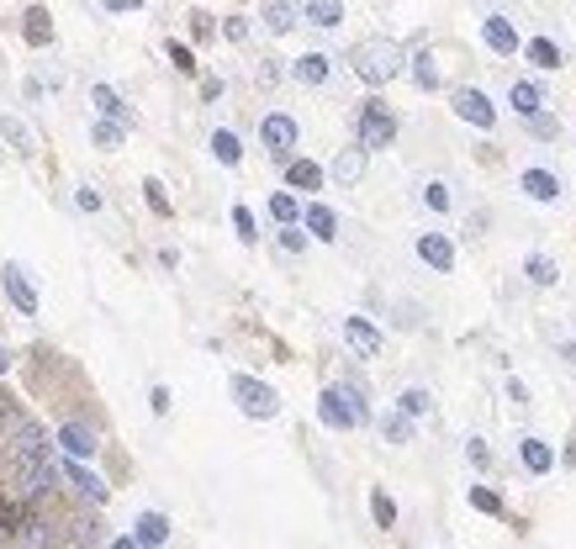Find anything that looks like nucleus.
I'll use <instances>...</instances> for the list:
<instances>
[{"mask_svg": "<svg viewBox=\"0 0 576 549\" xmlns=\"http://www.w3.org/2000/svg\"><path fill=\"white\" fill-rule=\"evenodd\" d=\"M349 63H354V74H360L365 85H386V80L402 74V48H397L392 38H365V43L349 48Z\"/></svg>", "mask_w": 576, "mask_h": 549, "instance_id": "obj_1", "label": "nucleus"}, {"mask_svg": "<svg viewBox=\"0 0 576 549\" xmlns=\"http://www.w3.org/2000/svg\"><path fill=\"white\" fill-rule=\"evenodd\" d=\"M318 418L328 428H360V423H370V407H365V396L354 385H328L323 401H318Z\"/></svg>", "mask_w": 576, "mask_h": 549, "instance_id": "obj_2", "label": "nucleus"}, {"mask_svg": "<svg viewBox=\"0 0 576 549\" xmlns=\"http://www.w3.org/2000/svg\"><path fill=\"white\" fill-rule=\"evenodd\" d=\"M354 132H360V148H386L392 138H397V116L386 101H365L360 106V122H354Z\"/></svg>", "mask_w": 576, "mask_h": 549, "instance_id": "obj_3", "label": "nucleus"}, {"mask_svg": "<svg viewBox=\"0 0 576 549\" xmlns=\"http://www.w3.org/2000/svg\"><path fill=\"white\" fill-rule=\"evenodd\" d=\"M5 470H11V486H16L21 496L54 492V465H48V454H43V460H11Z\"/></svg>", "mask_w": 576, "mask_h": 549, "instance_id": "obj_4", "label": "nucleus"}, {"mask_svg": "<svg viewBox=\"0 0 576 549\" xmlns=\"http://www.w3.org/2000/svg\"><path fill=\"white\" fill-rule=\"evenodd\" d=\"M233 396H238V407H243L249 418H275V412H281V396H275L265 381H254V376H238V381H233Z\"/></svg>", "mask_w": 576, "mask_h": 549, "instance_id": "obj_5", "label": "nucleus"}, {"mask_svg": "<svg viewBox=\"0 0 576 549\" xmlns=\"http://www.w3.org/2000/svg\"><path fill=\"white\" fill-rule=\"evenodd\" d=\"M259 143L270 148V159L291 165V148H296V122H291V116H281V111H275V116H265V122H259Z\"/></svg>", "mask_w": 576, "mask_h": 549, "instance_id": "obj_6", "label": "nucleus"}, {"mask_svg": "<svg viewBox=\"0 0 576 549\" xmlns=\"http://www.w3.org/2000/svg\"><path fill=\"white\" fill-rule=\"evenodd\" d=\"M450 101H455V116H461V122L481 127V132H492V122H497V106H492V101H487L481 90H455Z\"/></svg>", "mask_w": 576, "mask_h": 549, "instance_id": "obj_7", "label": "nucleus"}, {"mask_svg": "<svg viewBox=\"0 0 576 549\" xmlns=\"http://www.w3.org/2000/svg\"><path fill=\"white\" fill-rule=\"evenodd\" d=\"M0 285H5V296H11V307H16L21 317L38 312V291L27 285V270H21V265H5V270H0Z\"/></svg>", "mask_w": 576, "mask_h": 549, "instance_id": "obj_8", "label": "nucleus"}, {"mask_svg": "<svg viewBox=\"0 0 576 549\" xmlns=\"http://www.w3.org/2000/svg\"><path fill=\"white\" fill-rule=\"evenodd\" d=\"M418 259H423L428 270L450 274L455 270V243H450L445 232H423V238H418Z\"/></svg>", "mask_w": 576, "mask_h": 549, "instance_id": "obj_9", "label": "nucleus"}, {"mask_svg": "<svg viewBox=\"0 0 576 549\" xmlns=\"http://www.w3.org/2000/svg\"><path fill=\"white\" fill-rule=\"evenodd\" d=\"M481 38H487V48H492V54H519V48H523L519 27H513L508 16H487V21H481Z\"/></svg>", "mask_w": 576, "mask_h": 549, "instance_id": "obj_10", "label": "nucleus"}, {"mask_svg": "<svg viewBox=\"0 0 576 549\" xmlns=\"http://www.w3.org/2000/svg\"><path fill=\"white\" fill-rule=\"evenodd\" d=\"M508 106L519 111V116H529V122H534V116L545 111V90H539L534 80H513V90H508Z\"/></svg>", "mask_w": 576, "mask_h": 549, "instance_id": "obj_11", "label": "nucleus"}, {"mask_svg": "<svg viewBox=\"0 0 576 549\" xmlns=\"http://www.w3.org/2000/svg\"><path fill=\"white\" fill-rule=\"evenodd\" d=\"M519 185H523V196H529V201H555V196H561V180H555L550 169H523Z\"/></svg>", "mask_w": 576, "mask_h": 549, "instance_id": "obj_12", "label": "nucleus"}, {"mask_svg": "<svg viewBox=\"0 0 576 549\" xmlns=\"http://www.w3.org/2000/svg\"><path fill=\"white\" fill-rule=\"evenodd\" d=\"M132 539H138V549H159L170 539V518H165V512H143L138 528H132Z\"/></svg>", "mask_w": 576, "mask_h": 549, "instance_id": "obj_13", "label": "nucleus"}, {"mask_svg": "<svg viewBox=\"0 0 576 549\" xmlns=\"http://www.w3.org/2000/svg\"><path fill=\"white\" fill-rule=\"evenodd\" d=\"M344 338L360 349V354H365V359H376V354H381V333L370 328L365 317H344Z\"/></svg>", "mask_w": 576, "mask_h": 549, "instance_id": "obj_14", "label": "nucleus"}, {"mask_svg": "<svg viewBox=\"0 0 576 549\" xmlns=\"http://www.w3.org/2000/svg\"><path fill=\"white\" fill-rule=\"evenodd\" d=\"M301 16H307L312 27H328V32H334V27L344 21V0H301Z\"/></svg>", "mask_w": 576, "mask_h": 549, "instance_id": "obj_15", "label": "nucleus"}, {"mask_svg": "<svg viewBox=\"0 0 576 549\" xmlns=\"http://www.w3.org/2000/svg\"><path fill=\"white\" fill-rule=\"evenodd\" d=\"M58 443H64L74 460H85V454H96V428H85V423H64V428H58Z\"/></svg>", "mask_w": 576, "mask_h": 549, "instance_id": "obj_16", "label": "nucleus"}, {"mask_svg": "<svg viewBox=\"0 0 576 549\" xmlns=\"http://www.w3.org/2000/svg\"><path fill=\"white\" fill-rule=\"evenodd\" d=\"M519 460H523V470H529V476H545V470L555 465V454H550V443H545V439H523L519 443Z\"/></svg>", "mask_w": 576, "mask_h": 549, "instance_id": "obj_17", "label": "nucleus"}, {"mask_svg": "<svg viewBox=\"0 0 576 549\" xmlns=\"http://www.w3.org/2000/svg\"><path fill=\"white\" fill-rule=\"evenodd\" d=\"M90 101L101 106V116H106V122H122V127L132 122V111L122 106V96H116L112 85H90Z\"/></svg>", "mask_w": 576, "mask_h": 549, "instance_id": "obj_18", "label": "nucleus"}, {"mask_svg": "<svg viewBox=\"0 0 576 549\" xmlns=\"http://www.w3.org/2000/svg\"><path fill=\"white\" fill-rule=\"evenodd\" d=\"M301 222H307V232H312V238H323V243H328V238H339V217H334L328 207H318V201L301 212Z\"/></svg>", "mask_w": 576, "mask_h": 549, "instance_id": "obj_19", "label": "nucleus"}, {"mask_svg": "<svg viewBox=\"0 0 576 549\" xmlns=\"http://www.w3.org/2000/svg\"><path fill=\"white\" fill-rule=\"evenodd\" d=\"M48 539H54V528L38 523V518H27V523L11 534V549H48Z\"/></svg>", "mask_w": 576, "mask_h": 549, "instance_id": "obj_20", "label": "nucleus"}, {"mask_svg": "<svg viewBox=\"0 0 576 549\" xmlns=\"http://www.w3.org/2000/svg\"><path fill=\"white\" fill-rule=\"evenodd\" d=\"M286 185H291V190H318V185H323V169L312 165V159H291V165H286Z\"/></svg>", "mask_w": 576, "mask_h": 549, "instance_id": "obj_21", "label": "nucleus"}, {"mask_svg": "<svg viewBox=\"0 0 576 549\" xmlns=\"http://www.w3.org/2000/svg\"><path fill=\"white\" fill-rule=\"evenodd\" d=\"M291 74H296L301 85H323V80H328V54H301L291 63Z\"/></svg>", "mask_w": 576, "mask_h": 549, "instance_id": "obj_22", "label": "nucleus"}, {"mask_svg": "<svg viewBox=\"0 0 576 549\" xmlns=\"http://www.w3.org/2000/svg\"><path fill=\"white\" fill-rule=\"evenodd\" d=\"M0 138H5L16 154H32V148H38V138H32V127H27L21 116H5V122H0Z\"/></svg>", "mask_w": 576, "mask_h": 549, "instance_id": "obj_23", "label": "nucleus"}, {"mask_svg": "<svg viewBox=\"0 0 576 549\" xmlns=\"http://www.w3.org/2000/svg\"><path fill=\"white\" fill-rule=\"evenodd\" d=\"M265 27L270 32H291L296 27V0H265Z\"/></svg>", "mask_w": 576, "mask_h": 549, "instance_id": "obj_24", "label": "nucleus"}, {"mask_svg": "<svg viewBox=\"0 0 576 549\" xmlns=\"http://www.w3.org/2000/svg\"><path fill=\"white\" fill-rule=\"evenodd\" d=\"M360 174H365V148H344V154L334 159V180H339V185H354Z\"/></svg>", "mask_w": 576, "mask_h": 549, "instance_id": "obj_25", "label": "nucleus"}, {"mask_svg": "<svg viewBox=\"0 0 576 549\" xmlns=\"http://www.w3.org/2000/svg\"><path fill=\"white\" fill-rule=\"evenodd\" d=\"M523 58H529L534 69H561V48H555L550 38H534V43H523Z\"/></svg>", "mask_w": 576, "mask_h": 549, "instance_id": "obj_26", "label": "nucleus"}, {"mask_svg": "<svg viewBox=\"0 0 576 549\" xmlns=\"http://www.w3.org/2000/svg\"><path fill=\"white\" fill-rule=\"evenodd\" d=\"M69 481H74L80 492L90 496V502H106V481H101L96 470H85V465H69Z\"/></svg>", "mask_w": 576, "mask_h": 549, "instance_id": "obj_27", "label": "nucleus"}, {"mask_svg": "<svg viewBox=\"0 0 576 549\" xmlns=\"http://www.w3.org/2000/svg\"><path fill=\"white\" fill-rule=\"evenodd\" d=\"M270 217L281 222V227H296V217H301V201H296L291 190H275V196H270Z\"/></svg>", "mask_w": 576, "mask_h": 549, "instance_id": "obj_28", "label": "nucleus"}, {"mask_svg": "<svg viewBox=\"0 0 576 549\" xmlns=\"http://www.w3.org/2000/svg\"><path fill=\"white\" fill-rule=\"evenodd\" d=\"M381 439L386 443H412V418H407V412H386V418H381Z\"/></svg>", "mask_w": 576, "mask_h": 549, "instance_id": "obj_29", "label": "nucleus"}, {"mask_svg": "<svg viewBox=\"0 0 576 549\" xmlns=\"http://www.w3.org/2000/svg\"><path fill=\"white\" fill-rule=\"evenodd\" d=\"M48 38H54V21H48V11H43V5H32V11H27V43H32V48H43Z\"/></svg>", "mask_w": 576, "mask_h": 549, "instance_id": "obj_30", "label": "nucleus"}, {"mask_svg": "<svg viewBox=\"0 0 576 549\" xmlns=\"http://www.w3.org/2000/svg\"><path fill=\"white\" fill-rule=\"evenodd\" d=\"M523 274H529L534 285H555V280H561L555 259H545V254H529V259H523Z\"/></svg>", "mask_w": 576, "mask_h": 549, "instance_id": "obj_31", "label": "nucleus"}, {"mask_svg": "<svg viewBox=\"0 0 576 549\" xmlns=\"http://www.w3.org/2000/svg\"><path fill=\"white\" fill-rule=\"evenodd\" d=\"M212 154H217V165H238V159H243V143L223 127V132H212Z\"/></svg>", "mask_w": 576, "mask_h": 549, "instance_id": "obj_32", "label": "nucleus"}, {"mask_svg": "<svg viewBox=\"0 0 576 549\" xmlns=\"http://www.w3.org/2000/svg\"><path fill=\"white\" fill-rule=\"evenodd\" d=\"M412 80H418V90H439V63H434V54L412 58Z\"/></svg>", "mask_w": 576, "mask_h": 549, "instance_id": "obj_33", "label": "nucleus"}, {"mask_svg": "<svg viewBox=\"0 0 576 549\" xmlns=\"http://www.w3.org/2000/svg\"><path fill=\"white\" fill-rule=\"evenodd\" d=\"M434 401H428V391L423 385H412V391H402V401H397V412H407V418H423Z\"/></svg>", "mask_w": 576, "mask_h": 549, "instance_id": "obj_34", "label": "nucleus"}, {"mask_svg": "<svg viewBox=\"0 0 576 549\" xmlns=\"http://www.w3.org/2000/svg\"><path fill=\"white\" fill-rule=\"evenodd\" d=\"M423 207H428V212H450V185H445V180H428V185H423Z\"/></svg>", "mask_w": 576, "mask_h": 549, "instance_id": "obj_35", "label": "nucleus"}, {"mask_svg": "<svg viewBox=\"0 0 576 549\" xmlns=\"http://www.w3.org/2000/svg\"><path fill=\"white\" fill-rule=\"evenodd\" d=\"M90 138H96V148H116V143H122V122H106V116H101V122L90 127Z\"/></svg>", "mask_w": 576, "mask_h": 549, "instance_id": "obj_36", "label": "nucleus"}, {"mask_svg": "<svg viewBox=\"0 0 576 549\" xmlns=\"http://www.w3.org/2000/svg\"><path fill=\"white\" fill-rule=\"evenodd\" d=\"M370 512H376V523H381V528H392V523H397V502H392L386 492L370 496Z\"/></svg>", "mask_w": 576, "mask_h": 549, "instance_id": "obj_37", "label": "nucleus"}, {"mask_svg": "<svg viewBox=\"0 0 576 549\" xmlns=\"http://www.w3.org/2000/svg\"><path fill=\"white\" fill-rule=\"evenodd\" d=\"M470 507H476V512H492V518H497V512H503V496L487 492V486H470Z\"/></svg>", "mask_w": 576, "mask_h": 549, "instance_id": "obj_38", "label": "nucleus"}, {"mask_svg": "<svg viewBox=\"0 0 576 549\" xmlns=\"http://www.w3.org/2000/svg\"><path fill=\"white\" fill-rule=\"evenodd\" d=\"M233 227H238V238H243V243H254V238H259V232H254V212H249V207H233Z\"/></svg>", "mask_w": 576, "mask_h": 549, "instance_id": "obj_39", "label": "nucleus"}, {"mask_svg": "<svg viewBox=\"0 0 576 549\" xmlns=\"http://www.w3.org/2000/svg\"><path fill=\"white\" fill-rule=\"evenodd\" d=\"M143 190H148V207H154L159 217H170V196H165V185H159V180H143Z\"/></svg>", "mask_w": 576, "mask_h": 549, "instance_id": "obj_40", "label": "nucleus"}, {"mask_svg": "<svg viewBox=\"0 0 576 549\" xmlns=\"http://www.w3.org/2000/svg\"><path fill=\"white\" fill-rule=\"evenodd\" d=\"M281 249H286V254H301V249H307V232H301V227H281Z\"/></svg>", "mask_w": 576, "mask_h": 549, "instance_id": "obj_41", "label": "nucleus"}, {"mask_svg": "<svg viewBox=\"0 0 576 549\" xmlns=\"http://www.w3.org/2000/svg\"><path fill=\"white\" fill-rule=\"evenodd\" d=\"M170 58H174V69H180V74H196V58H191L185 43H170Z\"/></svg>", "mask_w": 576, "mask_h": 549, "instance_id": "obj_42", "label": "nucleus"}, {"mask_svg": "<svg viewBox=\"0 0 576 549\" xmlns=\"http://www.w3.org/2000/svg\"><path fill=\"white\" fill-rule=\"evenodd\" d=\"M465 454H470V465H481V470L492 465V449H487L481 439H470V443H465Z\"/></svg>", "mask_w": 576, "mask_h": 549, "instance_id": "obj_43", "label": "nucleus"}, {"mask_svg": "<svg viewBox=\"0 0 576 549\" xmlns=\"http://www.w3.org/2000/svg\"><path fill=\"white\" fill-rule=\"evenodd\" d=\"M74 201H80L85 212H101V190H96V185H80V196H74Z\"/></svg>", "mask_w": 576, "mask_h": 549, "instance_id": "obj_44", "label": "nucleus"}, {"mask_svg": "<svg viewBox=\"0 0 576 549\" xmlns=\"http://www.w3.org/2000/svg\"><path fill=\"white\" fill-rule=\"evenodd\" d=\"M223 32H228L233 43H243V38H249V21H243V16H228V27H223Z\"/></svg>", "mask_w": 576, "mask_h": 549, "instance_id": "obj_45", "label": "nucleus"}, {"mask_svg": "<svg viewBox=\"0 0 576 549\" xmlns=\"http://www.w3.org/2000/svg\"><path fill=\"white\" fill-rule=\"evenodd\" d=\"M148 407H154V412L165 418V412H170V391H165V385H154V396H148Z\"/></svg>", "mask_w": 576, "mask_h": 549, "instance_id": "obj_46", "label": "nucleus"}, {"mask_svg": "<svg viewBox=\"0 0 576 549\" xmlns=\"http://www.w3.org/2000/svg\"><path fill=\"white\" fill-rule=\"evenodd\" d=\"M529 127H534V138H555V122H550V116H534Z\"/></svg>", "mask_w": 576, "mask_h": 549, "instance_id": "obj_47", "label": "nucleus"}, {"mask_svg": "<svg viewBox=\"0 0 576 549\" xmlns=\"http://www.w3.org/2000/svg\"><path fill=\"white\" fill-rule=\"evenodd\" d=\"M101 5H106V11H138L143 0H101Z\"/></svg>", "mask_w": 576, "mask_h": 549, "instance_id": "obj_48", "label": "nucleus"}, {"mask_svg": "<svg viewBox=\"0 0 576 549\" xmlns=\"http://www.w3.org/2000/svg\"><path fill=\"white\" fill-rule=\"evenodd\" d=\"M112 549H138V539H132V534H127V539H116Z\"/></svg>", "mask_w": 576, "mask_h": 549, "instance_id": "obj_49", "label": "nucleus"}, {"mask_svg": "<svg viewBox=\"0 0 576 549\" xmlns=\"http://www.w3.org/2000/svg\"><path fill=\"white\" fill-rule=\"evenodd\" d=\"M5 365H11V359H5V349H0V370H5Z\"/></svg>", "mask_w": 576, "mask_h": 549, "instance_id": "obj_50", "label": "nucleus"}]
</instances>
